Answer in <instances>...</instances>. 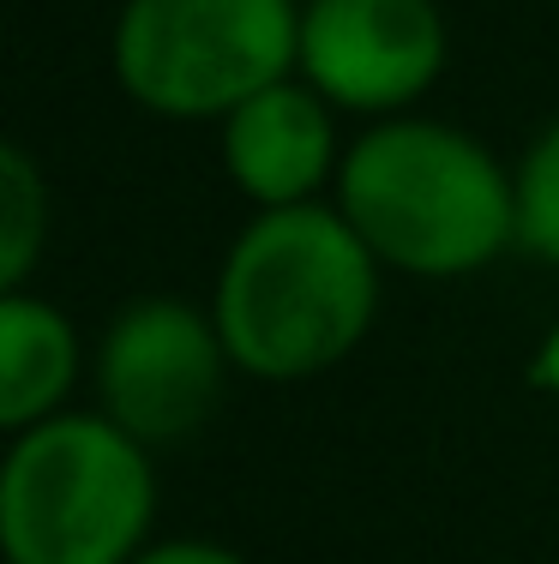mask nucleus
I'll list each match as a JSON object with an SVG mask.
<instances>
[{
	"label": "nucleus",
	"mask_w": 559,
	"mask_h": 564,
	"mask_svg": "<svg viewBox=\"0 0 559 564\" xmlns=\"http://www.w3.org/2000/svg\"><path fill=\"white\" fill-rule=\"evenodd\" d=\"M157 510L151 456L109 414H49L0 468L7 564H132Z\"/></svg>",
	"instance_id": "3"
},
{
	"label": "nucleus",
	"mask_w": 559,
	"mask_h": 564,
	"mask_svg": "<svg viewBox=\"0 0 559 564\" xmlns=\"http://www.w3.org/2000/svg\"><path fill=\"white\" fill-rule=\"evenodd\" d=\"M445 66V19L433 0H308L301 78L355 115L409 109Z\"/></svg>",
	"instance_id": "6"
},
{
	"label": "nucleus",
	"mask_w": 559,
	"mask_h": 564,
	"mask_svg": "<svg viewBox=\"0 0 559 564\" xmlns=\"http://www.w3.org/2000/svg\"><path fill=\"white\" fill-rule=\"evenodd\" d=\"M529 384L548 391V397H559V325L548 330V343L536 348V360H529Z\"/></svg>",
	"instance_id": "12"
},
{
	"label": "nucleus",
	"mask_w": 559,
	"mask_h": 564,
	"mask_svg": "<svg viewBox=\"0 0 559 564\" xmlns=\"http://www.w3.org/2000/svg\"><path fill=\"white\" fill-rule=\"evenodd\" d=\"M517 247H529L541 264H559V120L517 169Z\"/></svg>",
	"instance_id": "10"
},
{
	"label": "nucleus",
	"mask_w": 559,
	"mask_h": 564,
	"mask_svg": "<svg viewBox=\"0 0 559 564\" xmlns=\"http://www.w3.org/2000/svg\"><path fill=\"white\" fill-rule=\"evenodd\" d=\"M223 367H235L223 348L217 318H205L186 301H132L109 325L97 355L103 414L144 451L175 445L198 433L223 397Z\"/></svg>",
	"instance_id": "5"
},
{
	"label": "nucleus",
	"mask_w": 559,
	"mask_h": 564,
	"mask_svg": "<svg viewBox=\"0 0 559 564\" xmlns=\"http://www.w3.org/2000/svg\"><path fill=\"white\" fill-rule=\"evenodd\" d=\"M223 169L265 210L313 205L319 186L343 169L331 102L308 78H283L247 97L235 115H223Z\"/></svg>",
	"instance_id": "7"
},
{
	"label": "nucleus",
	"mask_w": 559,
	"mask_h": 564,
	"mask_svg": "<svg viewBox=\"0 0 559 564\" xmlns=\"http://www.w3.org/2000/svg\"><path fill=\"white\" fill-rule=\"evenodd\" d=\"M379 259L343 210L283 205L241 228L211 318L247 379L289 384L337 367L373 330Z\"/></svg>",
	"instance_id": "1"
},
{
	"label": "nucleus",
	"mask_w": 559,
	"mask_h": 564,
	"mask_svg": "<svg viewBox=\"0 0 559 564\" xmlns=\"http://www.w3.org/2000/svg\"><path fill=\"white\" fill-rule=\"evenodd\" d=\"M337 210L391 271L463 276L517 240V174L458 127L385 120L343 151Z\"/></svg>",
	"instance_id": "2"
},
{
	"label": "nucleus",
	"mask_w": 559,
	"mask_h": 564,
	"mask_svg": "<svg viewBox=\"0 0 559 564\" xmlns=\"http://www.w3.org/2000/svg\"><path fill=\"white\" fill-rule=\"evenodd\" d=\"M49 240V186L24 144H0V282L24 289L36 252Z\"/></svg>",
	"instance_id": "9"
},
{
	"label": "nucleus",
	"mask_w": 559,
	"mask_h": 564,
	"mask_svg": "<svg viewBox=\"0 0 559 564\" xmlns=\"http://www.w3.org/2000/svg\"><path fill=\"white\" fill-rule=\"evenodd\" d=\"M78 379V330L61 306L36 301V294L12 289L0 301V426L24 433V426L49 421L61 397Z\"/></svg>",
	"instance_id": "8"
},
{
	"label": "nucleus",
	"mask_w": 559,
	"mask_h": 564,
	"mask_svg": "<svg viewBox=\"0 0 559 564\" xmlns=\"http://www.w3.org/2000/svg\"><path fill=\"white\" fill-rule=\"evenodd\" d=\"M301 66L295 0H127L115 78L169 120L235 115Z\"/></svg>",
	"instance_id": "4"
},
{
	"label": "nucleus",
	"mask_w": 559,
	"mask_h": 564,
	"mask_svg": "<svg viewBox=\"0 0 559 564\" xmlns=\"http://www.w3.org/2000/svg\"><path fill=\"white\" fill-rule=\"evenodd\" d=\"M132 564H247V558L211 541H163V546H144Z\"/></svg>",
	"instance_id": "11"
}]
</instances>
